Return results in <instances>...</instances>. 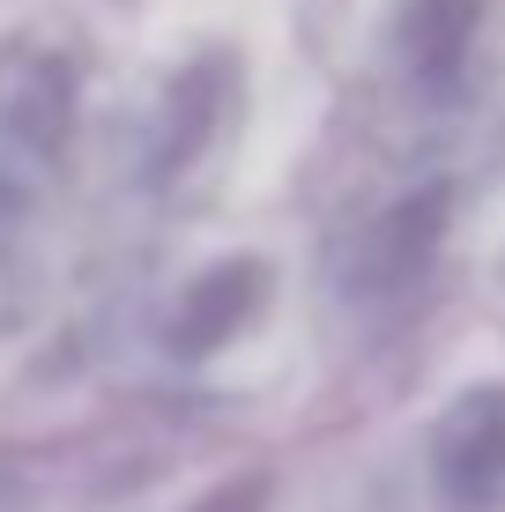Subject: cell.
<instances>
[{"label": "cell", "instance_id": "cell-1", "mask_svg": "<svg viewBox=\"0 0 505 512\" xmlns=\"http://www.w3.org/2000/svg\"><path fill=\"white\" fill-rule=\"evenodd\" d=\"M439 231H446V193H387L342 223L335 268L357 297H394L431 268Z\"/></svg>", "mask_w": 505, "mask_h": 512}, {"label": "cell", "instance_id": "cell-3", "mask_svg": "<svg viewBox=\"0 0 505 512\" xmlns=\"http://www.w3.org/2000/svg\"><path fill=\"white\" fill-rule=\"evenodd\" d=\"M431 483L446 505L483 512L505 490V386H468L431 431Z\"/></svg>", "mask_w": 505, "mask_h": 512}, {"label": "cell", "instance_id": "cell-2", "mask_svg": "<svg viewBox=\"0 0 505 512\" xmlns=\"http://www.w3.org/2000/svg\"><path fill=\"white\" fill-rule=\"evenodd\" d=\"M260 312H268V268H253V260H208V268H194L164 297L156 342H164V357H186V364L223 357V349H238L260 327Z\"/></svg>", "mask_w": 505, "mask_h": 512}]
</instances>
